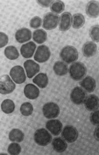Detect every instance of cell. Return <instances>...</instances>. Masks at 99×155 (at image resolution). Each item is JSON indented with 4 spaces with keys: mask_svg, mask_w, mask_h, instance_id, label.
Wrapping results in <instances>:
<instances>
[{
    "mask_svg": "<svg viewBox=\"0 0 99 155\" xmlns=\"http://www.w3.org/2000/svg\"><path fill=\"white\" fill-rule=\"evenodd\" d=\"M32 33L29 29L27 28H20L15 34L16 41L20 44H23L30 41L31 38Z\"/></svg>",
    "mask_w": 99,
    "mask_h": 155,
    "instance_id": "15",
    "label": "cell"
},
{
    "mask_svg": "<svg viewBox=\"0 0 99 155\" xmlns=\"http://www.w3.org/2000/svg\"><path fill=\"white\" fill-rule=\"evenodd\" d=\"M36 48L37 46L33 41L27 42L21 46L20 49L21 55L24 58H31L33 56Z\"/></svg>",
    "mask_w": 99,
    "mask_h": 155,
    "instance_id": "17",
    "label": "cell"
},
{
    "mask_svg": "<svg viewBox=\"0 0 99 155\" xmlns=\"http://www.w3.org/2000/svg\"><path fill=\"white\" fill-rule=\"evenodd\" d=\"M51 52L49 48L45 45L39 46L35 53L34 59L36 61L42 63L47 61L51 57Z\"/></svg>",
    "mask_w": 99,
    "mask_h": 155,
    "instance_id": "10",
    "label": "cell"
},
{
    "mask_svg": "<svg viewBox=\"0 0 99 155\" xmlns=\"http://www.w3.org/2000/svg\"><path fill=\"white\" fill-rule=\"evenodd\" d=\"M1 107L4 113L8 114L14 112L15 109V104L12 100L7 99L3 101Z\"/></svg>",
    "mask_w": 99,
    "mask_h": 155,
    "instance_id": "26",
    "label": "cell"
},
{
    "mask_svg": "<svg viewBox=\"0 0 99 155\" xmlns=\"http://www.w3.org/2000/svg\"><path fill=\"white\" fill-rule=\"evenodd\" d=\"M60 57L66 63H73L78 59V52L75 47L66 46L61 50Z\"/></svg>",
    "mask_w": 99,
    "mask_h": 155,
    "instance_id": "2",
    "label": "cell"
},
{
    "mask_svg": "<svg viewBox=\"0 0 99 155\" xmlns=\"http://www.w3.org/2000/svg\"><path fill=\"white\" fill-rule=\"evenodd\" d=\"M85 22L84 16L81 14L77 13L73 17V27L75 29H79L83 26Z\"/></svg>",
    "mask_w": 99,
    "mask_h": 155,
    "instance_id": "28",
    "label": "cell"
},
{
    "mask_svg": "<svg viewBox=\"0 0 99 155\" xmlns=\"http://www.w3.org/2000/svg\"><path fill=\"white\" fill-rule=\"evenodd\" d=\"M24 134L19 129H13L9 134V139L11 142H21L24 139Z\"/></svg>",
    "mask_w": 99,
    "mask_h": 155,
    "instance_id": "24",
    "label": "cell"
},
{
    "mask_svg": "<svg viewBox=\"0 0 99 155\" xmlns=\"http://www.w3.org/2000/svg\"><path fill=\"white\" fill-rule=\"evenodd\" d=\"M50 7L52 13L59 14L64 11L65 4L61 1H53Z\"/></svg>",
    "mask_w": 99,
    "mask_h": 155,
    "instance_id": "29",
    "label": "cell"
},
{
    "mask_svg": "<svg viewBox=\"0 0 99 155\" xmlns=\"http://www.w3.org/2000/svg\"><path fill=\"white\" fill-rule=\"evenodd\" d=\"M71 101L76 105H80L83 104L86 98V93L85 91L79 87H75L71 91L70 95Z\"/></svg>",
    "mask_w": 99,
    "mask_h": 155,
    "instance_id": "9",
    "label": "cell"
},
{
    "mask_svg": "<svg viewBox=\"0 0 99 155\" xmlns=\"http://www.w3.org/2000/svg\"><path fill=\"white\" fill-rule=\"evenodd\" d=\"M91 123L94 126H98L99 124V111H93L90 116Z\"/></svg>",
    "mask_w": 99,
    "mask_h": 155,
    "instance_id": "34",
    "label": "cell"
},
{
    "mask_svg": "<svg viewBox=\"0 0 99 155\" xmlns=\"http://www.w3.org/2000/svg\"><path fill=\"white\" fill-rule=\"evenodd\" d=\"M32 81L40 88H44L48 84V78L45 73H40L33 78Z\"/></svg>",
    "mask_w": 99,
    "mask_h": 155,
    "instance_id": "23",
    "label": "cell"
},
{
    "mask_svg": "<svg viewBox=\"0 0 99 155\" xmlns=\"http://www.w3.org/2000/svg\"><path fill=\"white\" fill-rule=\"evenodd\" d=\"M46 128L52 135L59 136L62 130V123L58 120H49L46 123Z\"/></svg>",
    "mask_w": 99,
    "mask_h": 155,
    "instance_id": "13",
    "label": "cell"
},
{
    "mask_svg": "<svg viewBox=\"0 0 99 155\" xmlns=\"http://www.w3.org/2000/svg\"><path fill=\"white\" fill-rule=\"evenodd\" d=\"M54 72L57 76H63L67 74L68 72V66L64 62L57 61L53 66Z\"/></svg>",
    "mask_w": 99,
    "mask_h": 155,
    "instance_id": "22",
    "label": "cell"
},
{
    "mask_svg": "<svg viewBox=\"0 0 99 155\" xmlns=\"http://www.w3.org/2000/svg\"><path fill=\"white\" fill-rule=\"evenodd\" d=\"M79 136L76 128L73 126L67 125L64 127L62 132V137L68 143H73L76 141Z\"/></svg>",
    "mask_w": 99,
    "mask_h": 155,
    "instance_id": "8",
    "label": "cell"
},
{
    "mask_svg": "<svg viewBox=\"0 0 99 155\" xmlns=\"http://www.w3.org/2000/svg\"><path fill=\"white\" fill-rule=\"evenodd\" d=\"M97 46L92 41H87L84 45L82 52L84 56L86 58H91L96 54L97 52Z\"/></svg>",
    "mask_w": 99,
    "mask_h": 155,
    "instance_id": "20",
    "label": "cell"
},
{
    "mask_svg": "<svg viewBox=\"0 0 99 155\" xmlns=\"http://www.w3.org/2000/svg\"><path fill=\"white\" fill-rule=\"evenodd\" d=\"M8 36L3 32H0V48H3L8 42Z\"/></svg>",
    "mask_w": 99,
    "mask_h": 155,
    "instance_id": "35",
    "label": "cell"
},
{
    "mask_svg": "<svg viewBox=\"0 0 99 155\" xmlns=\"http://www.w3.org/2000/svg\"><path fill=\"white\" fill-rule=\"evenodd\" d=\"M53 1L50 0V1H41V0H39L37 1V2L39 5H40L41 6L43 7H47L51 6V4L52 3Z\"/></svg>",
    "mask_w": 99,
    "mask_h": 155,
    "instance_id": "36",
    "label": "cell"
},
{
    "mask_svg": "<svg viewBox=\"0 0 99 155\" xmlns=\"http://www.w3.org/2000/svg\"><path fill=\"white\" fill-rule=\"evenodd\" d=\"M52 148L58 153L64 152L67 148L66 141L61 137H56L52 141Z\"/></svg>",
    "mask_w": 99,
    "mask_h": 155,
    "instance_id": "21",
    "label": "cell"
},
{
    "mask_svg": "<svg viewBox=\"0 0 99 155\" xmlns=\"http://www.w3.org/2000/svg\"><path fill=\"white\" fill-rule=\"evenodd\" d=\"M59 30L62 32L68 31L73 23V17L69 12H64L61 15L59 20Z\"/></svg>",
    "mask_w": 99,
    "mask_h": 155,
    "instance_id": "12",
    "label": "cell"
},
{
    "mask_svg": "<svg viewBox=\"0 0 99 155\" xmlns=\"http://www.w3.org/2000/svg\"><path fill=\"white\" fill-rule=\"evenodd\" d=\"M89 36L94 41L99 42V25H94L91 27L89 30Z\"/></svg>",
    "mask_w": 99,
    "mask_h": 155,
    "instance_id": "31",
    "label": "cell"
},
{
    "mask_svg": "<svg viewBox=\"0 0 99 155\" xmlns=\"http://www.w3.org/2000/svg\"><path fill=\"white\" fill-rule=\"evenodd\" d=\"M86 109L88 111H96L99 109V99L97 96L91 94L88 96L84 102Z\"/></svg>",
    "mask_w": 99,
    "mask_h": 155,
    "instance_id": "14",
    "label": "cell"
},
{
    "mask_svg": "<svg viewBox=\"0 0 99 155\" xmlns=\"http://www.w3.org/2000/svg\"><path fill=\"white\" fill-rule=\"evenodd\" d=\"M47 39V33L43 29L36 30L33 33V40L38 44H42Z\"/></svg>",
    "mask_w": 99,
    "mask_h": 155,
    "instance_id": "25",
    "label": "cell"
},
{
    "mask_svg": "<svg viewBox=\"0 0 99 155\" xmlns=\"http://www.w3.org/2000/svg\"><path fill=\"white\" fill-rule=\"evenodd\" d=\"M42 111L44 116L48 119L57 118L60 112L59 106L53 102H47L44 104Z\"/></svg>",
    "mask_w": 99,
    "mask_h": 155,
    "instance_id": "6",
    "label": "cell"
},
{
    "mask_svg": "<svg viewBox=\"0 0 99 155\" xmlns=\"http://www.w3.org/2000/svg\"><path fill=\"white\" fill-rule=\"evenodd\" d=\"M24 93L27 98L30 100H35L39 96L40 90L35 85L27 84L25 87Z\"/></svg>",
    "mask_w": 99,
    "mask_h": 155,
    "instance_id": "19",
    "label": "cell"
},
{
    "mask_svg": "<svg viewBox=\"0 0 99 155\" xmlns=\"http://www.w3.org/2000/svg\"><path fill=\"white\" fill-rule=\"evenodd\" d=\"M9 74L13 81L17 84H22L26 81V77L24 69L21 66H15L11 69Z\"/></svg>",
    "mask_w": 99,
    "mask_h": 155,
    "instance_id": "7",
    "label": "cell"
},
{
    "mask_svg": "<svg viewBox=\"0 0 99 155\" xmlns=\"http://www.w3.org/2000/svg\"><path fill=\"white\" fill-rule=\"evenodd\" d=\"M98 130H99V127L98 126H97V127L94 130V137H95L96 140H97V141H99V132H98Z\"/></svg>",
    "mask_w": 99,
    "mask_h": 155,
    "instance_id": "37",
    "label": "cell"
},
{
    "mask_svg": "<svg viewBox=\"0 0 99 155\" xmlns=\"http://www.w3.org/2000/svg\"><path fill=\"white\" fill-rule=\"evenodd\" d=\"M4 54L8 59L16 60L19 57V53L17 49L13 46L7 47L4 50Z\"/></svg>",
    "mask_w": 99,
    "mask_h": 155,
    "instance_id": "27",
    "label": "cell"
},
{
    "mask_svg": "<svg viewBox=\"0 0 99 155\" xmlns=\"http://www.w3.org/2000/svg\"><path fill=\"white\" fill-rule=\"evenodd\" d=\"M35 142L41 146H47L52 141V136L45 128L39 129L34 134Z\"/></svg>",
    "mask_w": 99,
    "mask_h": 155,
    "instance_id": "3",
    "label": "cell"
},
{
    "mask_svg": "<svg viewBox=\"0 0 99 155\" xmlns=\"http://www.w3.org/2000/svg\"><path fill=\"white\" fill-rule=\"evenodd\" d=\"M42 23V20L41 18L38 16H35L30 21V27L31 28L37 29L41 27Z\"/></svg>",
    "mask_w": 99,
    "mask_h": 155,
    "instance_id": "33",
    "label": "cell"
},
{
    "mask_svg": "<svg viewBox=\"0 0 99 155\" xmlns=\"http://www.w3.org/2000/svg\"><path fill=\"white\" fill-rule=\"evenodd\" d=\"M16 85L8 74L0 77V94L7 95L14 91Z\"/></svg>",
    "mask_w": 99,
    "mask_h": 155,
    "instance_id": "4",
    "label": "cell"
},
{
    "mask_svg": "<svg viewBox=\"0 0 99 155\" xmlns=\"http://www.w3.org/2000/svg\"><path fill=\"white\" fill-rule=\"evenodd\" d=\"M59 20V17L57 15L52 12H48L44 16L43 27L48 31L54 30L57 27Z\"/></svg>",
    "mask_w": 99,
    "mask_h": 155,
    "instance_id": "5",
    "label": "cell"
},
{
    "mask_svg": "<svg viewBox=\"0 0 99 155\" xmlns=\"http://www.w3.org/2000/svg\"><path fill=\"white\" fill-rule=\"evenodd\" d=\"M68 70L70 77L76 81L83 79L87 74V68L83 63L80 62L72 64Z\"/></svg>",
    "mask_w": 99,
    "mask_h": 155,
    "instance_id": "1",
    "label": "cell"
},
{
    "mask_svg": "<svg viewBox=\"0 0 99 155\" xmlns=\"http://www.w3.org/2000/svg\"><path fill=\"white\" fill-rule=\"evenodd\" d=\"M21 146L19 144L17 143H11L8 147L7 152L10 155H19L21 152Z\"/></svg>",
    "mask_w": 99,
    "mask_h": 155,
    "instance_id": "32",
    "label": "cell"
},
{
    "mask_svg": "<svg viewBox=\"0 0 99 155\" xmlns=\"http://www.w3.org/2000/svg\"><path fill=\"white\" fill-rule=\"evenodd\" d=\"M86 14L89 17L97 18L99 15V3L97 1H91L86 7Z\"/></svg>",
    "mask_w": 99,
    "mask_h": 155,
    "instance_id": "16",
    "label": "cell"
},
{
    "mask_svg": "<svg viewBox=\"0 0 99 155\" xmlns=\"http://www.w3.org/2000/svg\"><path fill=\"white\" fill-rule=\"evenodd\" d=\"M20 112L23 116H30L33 113V106L30 102H24L21 105L20 107Z\"/></svg>",
    "mask_w": 99,
    "mask_h": 155,
    "instance_id": "30",
    "label": "cell"
},
{
    "mask_svg": "<svg viewBox=\"0 0 99 155\" xmlns=\"http://www.w3.org/2000/svg\"><path fill=\"white\" fill-rule=\"evenodd\" d=\"M24 67L25 69L27 77L30 79L40 71V65L33 60H27L24 63Z\"/></svg>",
    "mask_w": 99,
    "mask_h": 155,
    "instance_id": "11",
    "label": "cell"
},
{
    "mask_svg": "<svg viewBox=\"0 0 99 155\" xmlns=\"http://www.w3.org/2000/svg\"><path fill=\"white\" fill-rule=\"evenodd\" d=\"M81 87L88 93H92L96 90V81L91 76H87L84 78L80 83Z\"/></svg>",
    "mask_w": 99,
    "mask_h": 155,
    "instance_id": "18",
    "label": "cell"
}]
</instances>
